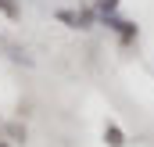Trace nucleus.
I'll list each match as a JSON object with an SVG mask.
<instances>
[{
  "instance_id": "obj_1",
  "label": "nucleus",
  "mask_w": 154,
  "mask_h": 147,
  "mask_svg": "<svg viewBox=\"0 0 154 147\" xmlns=\"http://www.w3.org/2000/svg\"><path fill=\"white\" fill-rule=\"evenodd\" d=\"M108 25H111L122 39H133V36H136V25H133V22H118V18H111V14H108Z\"/></svg>"
},
{
  "instance_id": "obj_2",
  "label": "nucleus",
  "mask_w": 154,
  "mask_h": 147,
  "mask_svg": "<svg viewBox=\"0 0 154 147\" xmlns=\"http://www.w3.org/2000/svg\"><path fill=\"white\" fill-rule=\"evenodd\" d=\"M104 140H108L111 147H122V144H125V136H122V129H118L115 122H108V126H104Z\"/></svg>"
},
{
  "instance_id": "obj_3",
  "label": "nucleus",
  "mask_w": 154,
  "mask_h": 147,
  "mask_svg": "<svg viewBox=\"0 0 154 147\" xmlns=\"http://www.w3.org/2000/svg\"><path fill=\"white\" fill-rule=\"evenodd\" d=\"M97 7L104 11V18L111 14V11H118V0H97Z\"/></svg>"
},
{
  "instance_id": "obj_4",
  "label": "nucleus",
  "mask_w": 154,
  "mask_h": 147,
  "mask_svg": "<svg viewBox=\"0 0 154 147\" xmlns=\"http://www.w3.org/2000/svg\"><path fill=\"white\" fill-rule=\"evenodd\" d=\"M0 7H4L7 14H14V11H18V7H14V0H0Z\"/></svg>"
},
{
  "instance_id": "obj_5",
  "label": "nucleus",
  "mask_w": 154,
  "mask_h": 147,
  "mask_svg": "<svg viewBox=\"0 0 154 147\" xmlns=\"http://www.w3.org/2000/svg\"><path fill=\"white\" fill-rule=\"evenodd\" d=\"M0 147H7V140H0Z\"/></svg>"
}]
</instances>
